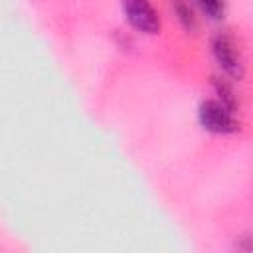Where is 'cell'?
<instances>
[{
	"label": "cell",
	"mask_w": 253,
	"mask_h": 253,
	"mask_svg": "<svg viewBox=\"0 0 253 253\" xmlns=\"http://www.w3.org/2000/svg\"><path fill=\"white\" fill-rule=\"evenodd\" d=\"M211 51H213V57L217 61V65L231 77L235 79H241L243 77V61H241V55L233 43V40L225 34H217L211 42Z\"/></svg>",
	"instance_id": "3"
},
{
	"label": "cell",
	"mask_w": 253,
	"mask_h": 253,
	"mask_svg": "<svg viewBox=\"0 0 253 253\" xmlns=\"http://www.w3.org/2000/svg\"><path fill=\"white\" fill-rule=\"evenodd\" d=\"M123 12L138 32L156 34L160 30V18L148 0H123Z\"/></svg>",
	"instance_id": "2"
},
{
	"label": "cell",
	"mask_w": 253,
	"mask_h": 253,
	"mask_svg": "<svg viewBox=\"0 0 253 253\" xmlns=\"http://www.w3.org/2000/svg\"><path fill=\"white\" fill-rule=\"evenodd\" d=\"M213 85H215V91H217V95H219V99H221L219 103L225 105L229 111H233V109H235V97H233L231 87H229L223 79H215Z\"/></svg>",
	"instance_id": "6"
},
{
	"label": "cell",
	"mask_w": 253,
	"mask_h": 253,
	"mask_svg": "<svg viewBox=\"0 0 253 253\" xmlns=\"http://www.w3.org/2000/svg\"><path fill=\"white\" fill-rule=\"evenodd\" d=\"M196 4H198L200 10H202L208 18H211V20H219V18L223 16V12H225L223 0H196Z\"/></svg>",
	"instance_id": "5"
},
{
	"label": "cell",
	"mask_w": 253,
	"mask_h": 253,
	"mask_svg": "<svg viewBox=\"0 0 253 253\" xmlns=\"http://www.w3.org/2000/svg\"><path fill=\"white\" fill-rule=\"evenodd\" d=\"M200 125L215 134H227L237 128V123L233 119V111H229L219 101H204L198 111Z\"/></svg>",
	"instance_id": "1"
},
{
	"label": "cell",
	"mask_w": 253,
	"mask_h": 253,
	"mask_svg": "<svg viewBox=\"0 0 253 253\" xmlns=\"http://www.w3.org/2000/svg\"><path fill=\"white\" fill-rule=\"evenodd\" d=\"M174 12H176L178 20L182 22V26L186 30H194L196 28V18H194V12H192L190 4H186L184 0H174Z\"/></svg>",
	"instance_id": "4"
}]
</instances>
